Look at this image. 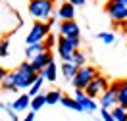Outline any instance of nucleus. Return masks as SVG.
Here are the masks:
<instances>
[{"instance_id": "3", "label": "nucleus", "mask_w": 127, "mask_h": 121, "mask_svg": "<svg viewBox=\"0 0 127 121\" xmlns=\"http://www.w3.org/2000/svg\"><path fill=\"white\" fill-rule=\"evenodd\" d=\"M123 85H125V79H116V81H110L108 89H106L102 94L98 96L100 108H104V110H112L114 106L118 104V92H119V89H121Z\"/></svg>"}, {"instance_id": "10", "label": "nucleus", "mask_w": 127, "mask_h": 121, "mask_svg": "<svg viewBox=\"0 0 127 121\" xmlns=\"http://www.w3.org/2000/svg\"><path fill=\"white\" fill-rule=\"evenodd\" d=\"M50 62H54V56H52V52H50V50H46V52H42V54H39V56H35L33 60H29L31 67L37 73H40L48 64H50Z\"/></svg>"}, {"instance_id": "6", "label": "nucleus", "mask_w": 127, "mask_h": 121, "mask_svg": "<svg viewBox=\"0 0 127 121\" xmlns=\"http://www.w3.org/2000/svg\"><path fill=\"white\" fill-rule=\"evenodd\" d=\"M96 75H98V71H96V67H93V65H83V67H79L77 73H75V77L71 79L73 89L75 90H85L89 87V83L95 79Z\"/></svg>"}, {"instance_id": "9", "label": "nucleus", "mask_w": 127, "mask_h": 121, "mask_svg": "<svg viewBox=\"0 0 127 121\" xmlns=\"http://www.w3.org/2000/svg\"><path fill=\"white\" fill-rule=\"evenodd\" d=\"M58 29H60V37H64V39H79V35H81L79 25H77L75 19H71V21H60Z\"/></svg>"}, {"instance_id": "19", "label": "nucleus", "mask_w": 127, "mask_h": 121, "mask_svg": "<svg viewBox=\"0 0 127 121\" xmlns=\"http://www.w3.org/2000/svg\"><path fill=\"white\" fill-rule=\"evenodd\" d=\"M69 62H71L73 65H77V67H83V65H87V56H85L81 50H75Z\"/></svg>"}, {"instance_id": "21", "label": "nucleus", "mask_w": 127, "mask_h": 121, "mask_svg": "<svg viewBox=\"0 0 127 121\" xmlns=\"http://www.w3.org/2000/svg\"><path fill=\"white\" fill-rule=\"evenodd\" d=\"M44 104H46V96L40 92V94H37V96H33V98H31V104H29V106L33 108V112H37V110H40Z\"/></svg>"}, {"instance_id": "5", "label": "nucleus", "mask_w": 127, "mask_h": 121, "mask_svg": "<svg viewBox=\"0 0 127 121\" xmlns=\"http://www.w3.org/2000/svg\"><path fill=\"white\" fill-rule=\"evenodd\" d=\"M14 73H16V87L17 89H31V85L37 81V77H39V73L31 67L29 62L19 64V67H17Z\"/></svg>"}, {"instance_id": "29", "label": "nucleus", "mask_w": 127, "mask_h": 121, "mask_svg": "<svg viewBox=\"0 0 127 121\" xmlns=\"http://www.w3.org/2000/svg\"><path fill=\"white\" fill-rule=\"evenodd\" d=\"M67 2H69L71 6H75V8H77V6H83V4L87 2V0H67Z\"/></svg>"}, {"instance_id": "15", "label": "nucleus", "mask_w": 127, "mask_h": 121, "mask_svg": "<svg viewBox=\"0 0 127 121\" xmlns=\"http://www.w3.org/2000/svg\"><path fill=\"white\" fill-rule=\"evenodd\" d=\"M0 87H2L4 90H17V87H16V73L8 71V73H6V77H4L2 83H0Z\"/></svg>"}, {"instance_id": "22", "label": "nucleus", "mask_w": 127, "mask_h": 121, "mask_svg": "<svg viewBox=\"0 0 127 121\" xmlns=\"http://www.w3.org/2000/svg\"><path fill=\"white\" fill-rule=\"evenodd\" d=\"M42 85H44V79H42V77H37V81H35V83H33L31 85V89H29V96H37V94H40V89H42Z\"/></svg>"}, {"instance_id": "26", "label": "nucleus", "mask_w": 127, "mask_h": 121, "mask_svg": "<svg viewBox=\"0 0 127 121\" xmlns=\"http://www.w3.org/2000/svg\"><path fill=\"white\" fill-rule=\"evenodd\" d=\"M56 40H58V39H56L54 35L50 33V35H48L46 39H44V48H46V50H50V52H52V48H56Z\"/></svg>"}, {"instance_id": "11", "label": "nucleus", "mask_w": 127, "mask_h": 121, "mask_svg": "<svg viewBox=\"0 0 127 121\" xmlns=\"http://www.w3.org/2000/svg\"><path fill=\"white\" fill-rule=\"evenodd\" d=\"M73 98L79 102L81 110L83 112H95L96 108H98V104H96L93 98H89L87 94H85V90H75V94H73Z\"/></svg>"}, {"instance_id": "24", "label": "nucleus", "mask_w": 127, "mask_h": 121, "mask_svg": "<svg viewBox=\"0 0 127 121\" xmlns=\"http://www.w3.org/2000/svg\"><path fill=\"white\" fill-rule=\"evenodd\" d=\"M118 104L127 110V81H125V85H123V87L119 89V92H118Z\"/></svg>"}, {"instance_id": "23", "label": "nucleus", "mask_w": 127, "mask_h": 121, "mask_svg": "<svg viewBox=\"0 0 127 121\" xmlns=\"http://www.w3.org/2000/svg\"><path fill=\"white\" fill-rule=\"evenodd\" d=\"M44 96H46V104H58V102L62 100L64 94L60 90H50V92H46Z\"/></svg>"}, {"instance_id": "2", "label": "nucleus", "mask_w": 127, "mask_h": 121, "mask_svg": "<svg viewBox=\"0 0 127 121\" xmlns=\"http://www.w3.org/2000/svg\"><path fill=\"white\" fill-rule=\"evenodd\" d=\"M54 12V0H29V14L37 21H44L52 17Z\"/></svg>"}, {"instance_id": "8", "label": "nucleus", "mask_w": 127, "mask_h": 121, "mask_svg": "<svg viewBox=\"0 0 127 121\" xmlns=\"http://www.w3.org/2000/svg\"><path fill=\"white\" fill-rule=\"evenodd\" d=\"M56 50H58V56L62 62H69L73 56V52H75V46H73L69 39H64V37H58L56 40Z\"/></svg>"}, {"instance_id": "17", "label": "nucleus", "mask_w": 127, "mask_h": 121, "mask_svg": "<svg viewBox=\"0 0 127 121\" xmlns=\"http://www.w3.org/2000/svg\"><path fill=\"white\" fill-rule=\"evenodd\" d=\"M29 104H31V96H29V94H21V96L12 104V108H14L16 112H21L25 108H29Z\"/></svg>"}, {"instance_id": "13", "label": "nucleus", "mask_w": 127, "mask_h": 121, "mask_svg": "<svg viewBox=\"0 0 127 121\" xmlns=\"http://www.w3.org/2000/svg\"><path fill=\"white\" fill-rule=\"evenodd\" d=\"M39 75H40L44 81H48V83H54L56 77H58V67H56V62H50V64H48L46 67L39 73Z\"/></svg>"}, {"instance_id": "31", "label": "nucleus", "mask_w": 127, "mask_h": 121, "mask_svg": "<svg viewBox=\"0 0 127 121\" xmlns=\"http://www.w3.org/2000/svg\"><path fill=\"white\" fill-rule=\"evenodd\" d=\"M33 119H35V112H31V113H29V115H27L23 121H33Z\"/></svg>"}, {"instance_id": "27", "label": "nucleus", "mask_w": 127, "mask_h": 121, "mask_svg": "<svg viewBox=\"0 0 127 121\" xmlns=\"http://www.w3.org/2000/svg\"><path fill=\"white\" fill-rule=\"evenodd\" d=\"M8 46H10V40L8 39L0 40V58H6V56H8Z\"/></svg>"}, {"instance_id": "25", "label": "nucleus", "mask_w": 127, "mask_h": 121, "mask_svg": "<svg viewBox=\"0 0 127 121\" xmlns=\"http://www.w3.org/2000/svg\"><path fill=\"white\" fill-rule=\"evenodd\" d=\"M98 39L102 40L104 44H112V42H114V40H116V37H114V33H98Z\"/></svg>"}, {"instance_id": "7", "label": "nucleus", "mask_w": 127, "mask_h": 121, "mask_svg": "<svg viewBox=\"0 0 127 121\" xmlns=\"http://www.w3.org/2000/svg\"><path fill=\"white\" fill-rule=\"evenodd\" d=\"M108 85H110V81L106 79L104 75H100V73H98L95 79L89 83V87L85 89V94H87L89 98H93V100H95V98H98L104 90L108 89Z\"/></svg>"}, {"instance_id": "12", "label": "nucleus", "mask_w": 127, "mask_h": 121, "mask_svg": "<svg viewBox=\"0 0 127 121\" xmlns=\"http://www.w3.org/2000/svg\"><path fill=\"white\" fill-rule=\"evenodd\" d=\"M56 16L60 21H71V19H75V6H71L69 2H64L60 10H56Z\"/></svg>"}, {"instance_id": "28", "label": "nucleus", "mask_w": 127, "mask_h": 121, "mask_svg": "<svg viewBox=\"0 0 127 121\" xmlns=\"http://www.w3.org/2000/svg\"><path fill=\"white\" fill-rule=\"evenodd\" d=\"M100 115H102V119H104V121H116L114 117H112L110 110H104V108H100Z\"/></svg>"}, {"instance_id": "30", "label": "nucleus", "mask_w": 127, "mask_h": 121, "mask_svg": "<svg viewBox=\"0 0 127 121\" xmlns=\"http://www.w3.org/2000/svg\"><path fill=\"white\" fill-rule=\"evenodd\" d=\"M6 69H4V67H0V83H2V79H4V77H6Z\"/></svg>"}, {"instance_id": "32", "label": "nucleus", "mask_w": 127, "mask_h": 121, "mask_svg": "<svg viewBox=\"0 0 127 121\" xmlns=\"http://www.w3.org/2000/svg\"><path fill=\"white\" fill-rule=\"evenodd\" d=\"M119 27H123V29H125V33H127V21H125V23H121Z\"/></svg>"}, {"instance_id": "14", "label": "nucleus", "mask_w": 127, "mask_h": 121, "mask_svg": "<svg viewBox=\"0 0 127 121\" xmlns=\"http://www.w3.org/2000/svg\"><path fill=\"white\" fill-rule=\"evenodd\" d=\"M42 52H46V48H44V42L31 44V46H27V48H25V58H27V62H29V60H33L35 56L42 54Z\"/></svg>"}, {"instance_id": "16", "label": "nucleus", "mask_w": 127, "mask_h": 121, "mask_svg": "<svg viewBox=\"0 0 127 121\" xmlns=\"http://www.w3.org/2000/svg\"><path fill=\"white\" fill-rule=\"evenodd\" d=\"M77 69H79V67H77V65H73L71 62H64V64H62V75L65 77V79H69V81L75 77Z\"/></svg>"}, {"instance_id": "18", "label": "nucleus", "mask_w": 127, "mask_h": 121, "mask_svg": "<svg viewBox=\"0 0 127 121\" xmlns=\"http://www.w3.org/2000/svg\"><path fill=\"white\" fill-rule=\"evenodd\" d=\"M110 113H112V117H114L116 121H127V110L121 108L119 104L114 106V108L110 110Z\"/></svg>"}, {"instance_id": "4", "label": "nucleus", "mask_w": 127, "mask_h": 121, "mask_svg": "<svg viewBox=\"0 0 127 121\" xmlns=\"http://www.w3.org/2000/svg\"><path fill=\"white\" fill-rule=\"evenodd\" d=\"M104 10H106V14L110 16V19L114 21L116 27H119L121 23L127 21V0H108Z\"/></svg>"}, {"instance_id": "20", "label": "nucleus", "mask_w": 127, "mask_h": 121, "mask_svg": "<svg viewBox=\"0 0 127 121\" xmlns=\"http://www.w3.org/2000/svg\"><path fill=\"white\" fill-rule=\"evenodd\" d=\"M60 104H64L65 108H71V110H75V112H83V110H81V106H79V102H77L73 96H62Z\"/></svg>"}, {"instance_id": "1", "label": "nucleus", "mask_w": 127, "mask_h": 121, "mask_svg": "<svg viewBox=\"0 0 127 121\" xmlns=\"http://www.w3.org/2000/svg\"><path fill=\"white\" fill-rule=\"evenodd\" d=\"M52 25H54V17H50L46 23L44 21H35L31 25V29H29V35H27V46H31V44H39V42H44L48 35H50V29H52Z\"/></svg>"}]
</instances>
